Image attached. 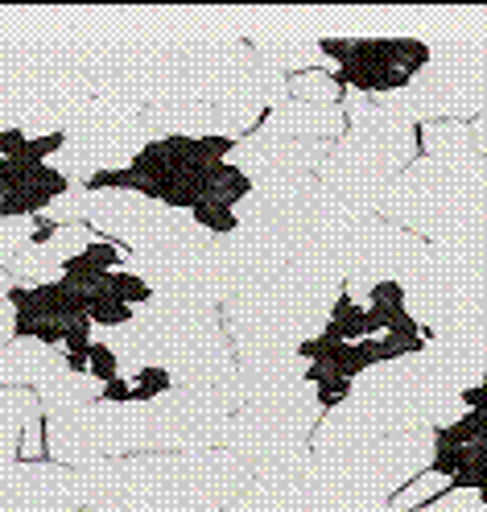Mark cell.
<instances>
[{
    "instance_id": "6da1fadb",
    "label": "cell",
    "mask_w": 487,
    "mask_h": 512,
    "mask_svg": "<svg viewBox=\"0 0 487 512\" xmlns=\"http://www.w3.org/2000/svg\"><path fill=\"white\" fill-rule=\"evenodd\" d=\"M339 294L343 285L331 273H322L310 261H294L265 285L223 302L219 318L227 343H232L236 372L261 384L302 380L310 364L298 356V347L327 327Z\"/></svg>"
},
{
    "instance_id": "7a4b0ae2",
    "label": "cell",
    "mask_w": 487,
    "mask_h": 512,
    "mask_svg": "<svg viewBox=\"0 0 487 512\" xmlns=\"http://www.w3.org/2000/svg\"><path fill=\"white\" fill-rule=\"evenodd\" d=\"M75 475L83 504L108 492H124L141 512H223L252 488V467L223 446L100 459L91 467H79Z\"/></svg>"
},
{
    "instance_id": "3957f363",
    "label": "cell",
    "mask_w": 487,
    "mask_h": 512,
    "mask_svg": "<svg viewBox=\"0 0 487 512\" xmlns=\"http://www.w3.org/2000/svg\"><path fill=\"white\" fill-rule=\"evenodd\" d=\"M376 215L426 244H487V157L475 145L450 157H417L388 182Z\"/></svg>"
},
{
    "instance_id": "277c9868",
    "label": "cell",
    "mask_w": 487,
    "mask_h": 512,
    "mask_svg": "<svg viewBox=\"0 0 487 512\" xmlns=\"http://www.w3.org/2000/svg\"><path fill=\"white\" fill-rule=\"evenodd\" d=\"M95 335L116 351L124 380H133L141 368H166L174 384L194 389V384H223L236 376V356L219 310L166 306L153 298L133 314V323Z\"/></svg>"
},
{
    "instance_id": "5b68a950",
    "label": "cell",
    "mask_w": 487,
    "mask_h": 512,
    "mask_svg": "<svg viewBox=\"0 0 487 512\" xmlns=\"http://www.w3.org/2000/svg\"><path fill=\"white\" fill-rule=\"evenodd\" d=\"M347 133L327 149L318 182L347 207L376 215V203L397 174L417 162V124L384 104V95H343Z\"/></svg>"
},
{
    "instance_id": "8992f818",
    "label": "cell",
    "mask_w": 487,
    "mask_h": 512,
    "mask_svg": "<svg viewBox=\"0 0 487 512\" xmlns=\"http://www.w3.org/2000/svg\"><path fill=\"white\" fill-rule=\"evenodd\" d=\"M434 459V430H409L393 438L364 442L355 451L314 459L306 471V492L322 512H368L393 500L409 479Z\"/></svg>"
},
{
    "instance_id": "52a82bcc",
    "label": "cell",
    "mask_w": 487,
    "mask_h": 512,
    "mask_svg": "<svg viewBox=\"0 0 487 512\" xmlns=\"http://www.w3.org/2000/svg\"><path fill=\"white\" fill-rule=\"evenodd\" d=\"M405 306L426 339H487V244H430L421 269L405 281Z\"/></svg>"
},
{
    "instance_id": "ba28073f",
    "label": "cell",
    "mask_w": 487,
    "mask_h": 512,
    "mask_svg": "<svg viewBox=\"0 0 487 512\" xmlns=\"http://www.w3.org/2000/svg\"><path fill=\"white\" fill-rule=\"evenodd\" d=\"M322 422V405L314 384L302 380H248V401L232 413L223 451L240 455L244 463H265L289 451L310 446V434Z\"/></svg>"
},
{
    "instance_id": "9c48e42d",
    "label": "cell",
    "mask_w": 487,
    "mask_h": 512,
    "mask_svg": "<svg viewBox=\"0 0 487 512\" xmlns=\"http://www.w3.org/2000/svg\"><path fill=\"white\" fill-rule=\"evenodd\" d=\"M384 104L413 124L487 116V38L430 46V67Z\"/></svg>"
},
{
    "instance_id": "30bf717a",
    "label": "cell",
    "mask_w": 487,
    "mask_h": 512,
    "mask_svg": "<svg viewBox=\"0 0 487 512\" xmlns=\"http://www.w3.org/2000/svg\"><path fill=\"white\" fill-rule=\"evenodd\" d=\"M232 149L236 141L227 137H157L124 170V190H137L145 199L190 211L207 199L211 174L219 162H227Z\"/></svg>"
},
{
    "instance_id": "8fae6325",
    "label": "cell",
    "mask_w": 487,
    "mask_h": 512,
    "mask_svg": "<svg viewBox=\"0 0 487 512\" xmlns=\"http://www.w3.org/2000/svg\"><path fill=\"white\" fill-rule=\"evenodd\" d=\"M124 269L137 273L157 302L166 306H203L215 310L240 294L236 273L227 265L223 240L207 244H182V248H161V252H128Z\"/></svg>"
},
{
    "instance_id": "7c38bea8",
    "label": "cell",
    "mask_w": 487,
    "mask_h": 512,
    "mask_svg": "<svg viewBox=\"0 0 487 512\" xmlns=\"http://www.w3.org/2000/svg\"><path fill=\"white\" fill-rule=\"evenodd\" d=\"M149 141H157V133L145 124V116L112 108L104 100H91L67 124V145H62V153L50 166L71 186H83L100 170H128Z\"/></svg>"
},
{
    "instance_id": "4fadbf2b",
    "label": "cell",
    "mask_w": 487,
    "mask_h": 512,
    "mask_svg": "<svg viewBox=\"0 0 487 512\" xmlns=\"http://www.w3.org/2000/svg\"><path fill=\"white\" fill-rule=\"evenodd\" d=\"M87 228L95 236H104V240L124 244L128 252H161V248L215 240L194 223L190 211L145 199V195H137V190H104V195H95Z\"/></svg>"
},
{
    "instance_id": "5bb4252c",
    "label": "cell",
    "mask_w": 487,
    "mask_h": 512,
    "mask_svg": "<svg viewBox=\"0 0 487 512\" xmlns=\"http://www.w3.org/2000/svg\"><path fill=\"white\" fill-rule=\"evenodd\" d=\"M430 244L397 228V223H388L380 215H368L360 223V232L351 240V252H347V281H343V294L364 302L372 285L380 281H409L421 261H426Z\"/></svg>"
},
{
    "instance_id": "9a60e30c",
    "label": "cell",
    "mask_w": 487,
    "mask_h": 512,
    "mask_svg": "<svg viewBox=\"0 0 487 512\" xmlns=\"http://www.w3.org/2000/svg\"><path fill=\"white\" fill-rule=\"evenodd\" d=\"M426 67L430 46L417 38H351L347 58L331 75L355 95H393L405 91Z\"/></svg>"
},
{
    "instance_id": "2e32d148",
    "label": "cell",
    "mask_w": 487,
    "mask_h": 512,
    "mask_svg": "<svg viewBox=\"0 0 487 512\" xmlns=\"http://www.w3.org/2000/svg\"><path fill=\"white\" fill-rule=\"evenodd\" d=\"M79 475L62 463L0 467V512H79Z\"/></svg>"
},
{
    "instance_id": "e0dca14e",
    "label": "cell",
    "mask_w": 487,
    "mask_h": 512,
    "mask_svg": "<svg viewBox=\"0 0 487 512\" xmlns=\"http://www.w3.org/2000/svg\"><path fill=\"white\" fill-rule=\"evenodd\" d=\"M9 306H13V318H17L13 323L17 339H38V343H50V347H62V335L87 318V306L79 302V294L67 281L13 285Z\"/></svg>"
},
{
    "instance_id": "ac0fdd59",
    "label": "cell",
    "mask_w": 487,
    "mask_h": 512,
    "mask_svg": "<svg viewBox=\"0 0 487 512\" xmlns=\"http://www.w3.org/2000/svg\"><path fill=\"white\" fill-rule=\"evenodd\" d=\"M95 240V232L87 223H67V228H42L34 244H25L13 265L5 269L13 277V285H50L62 281L67 265L75 256H83V248Z\"/></svg>"
},
{
    "instance_id": "d6986e66",
    "label": "cell",
    "mask_w": 487,
    "mask_h": 512,
    "mask_svg": "<svg viewBox=\"0 0 487 512\" xmlns=\"http://www.w3.org/2000/svg\"><path fill=\"white\" fill-rule=\"evenodd\" d=\"M67 190L71 182L50 162H9V157H0V219L42 215Z\"/></svg>"
},
{
    "instance_id": "ffe728a7",
    "label": "cell",
    "mask_w": 487,
    "mask_h": 512,
    "mask_svg": "<svg viewBox=\"0 0 487 512\" xmlns=\"http://www.w3.org/2000/svg\"><path fill=\"white\" fill-rule=\"evenodd\" d=\"M265 137L281 141H327L335 145L347 133V116L343 104H306V100H285L261 120Z\"/></svg>"
},
{
    "instance_id": "44dd1931",
    "label": "cell",
    "mask_w": 487,
    "mask_h": 512,
    "mask_svg": "<svg viewBox=\"0 0 487 512\" xmlns=\"http://www.w3.org/2000/svg\"><path fill=\"white\" fill-rule=\"evenodd\" d=\"M67 372V351L38 339L0 343V389H42L46 380Z\"/></svg>"
},
{
    "instance_id": "7402d4cb",
    "label": "cell",
    "mask_w": 487,
    "mask_h": 512,
    "mask_svg": "<svg viewBox=\"0 0 487 512\" xmlns=\"http://www.w3.org/2000/svg\"><path fill=\"white\" fill-rule=\"evenodd\" d=\"M38 413H42V405H38L34 389H0V467L21 463L17 459L21 434Z\"/></svg>"
},
{
    "instance_id": "603a6c76",
    "label": "cell",
    "mask_w": 487,
    "mask_h": 512,
    "mask_svg": "<svg viewBox=\"0 0 487 512\" xmlns=\"http://www.w3.org/2000/svg\"><path fill=\"white\" fill-rule=\"evenodd\" d=\"M252 50H256V58H261L265 67H273L281 75L327 71V58H322L314 38H256Z\"/></svg>"
},
{
    "instance_id": "cb8c5ba5",
    "label": "cell",
    "mask_w": 487,
    "mask_h": 512,
    "mask_svg": "<svg viewBox=\"0 0 487 512\" xmlns=\"http://www.w3.org/2000/svg\"><path fill=\"white\" fill-rule=\"evenodd\" d=\"M38 393V405H42V413H71V409H83V405H91V401H100L104 397V384L95 380L91 372H58L54 380H46L42 389H34Z\"/></svg>"
},
{
    "instance_id": "d4e9b609",
    "label": "cell",
    "mask_w": 487,
    "mask_h": 512,
    "mask_svg": "<svg viewBox=\"0 0 487 512\" xmlns=\"http://www.w3.org/2000/svg\"><path fill=\"white\" fill-rule=\"evenodd\" d=\"M223 512H322L306 484H252L244 496H236Z\"/></svg>"
},
{
    "instance_id": "484cf974",
    "label": "cell",
    "mask_w": 487,
    "mask_h": 512,
    "mask_svg": "<svg viewBox=\"0 0 487 512\" xmlns=\"http://www.w3.org/2000/svg\"><path fill=\"white\" fill-rule=\"evenodd\" d=\"M364 310H368L372 335L388 331V327L401 323V318L409 314V306H405V285H401V281H380V285H372L368 298H364Z\"/></svg>"
},
{
    "instance_id": "4316f807",
    "label": "cell",
    "mask_w": 487,
    "mask_h": 512,
    "mask_svg": "<svg viewBox=\"0 0 487 512\" xmlns=\"http://www.w3.org/2000/svg\"><path fill=\"white\" fill-rule=\"evenodd\" d=\"M318 335H327L331 343H360V339H368L372 327H368V310H364V302H355V298L339 294L335 306H331L327 327H322Z\"/></svg>"
},
{
    "instance_id": "83f0119b",
    "label": "cell",
    "mask_w": 487,
    "mask_h": 512,
    "mask_svg": "<svg viewBox=\"0 0 487 512\" xmlns=\"http://www.w3.org/2000/svg\"><path fill=\"white\" fill-rule=\"evenodd\" d=\"M417 141L426 145V157H450V153H463V149L475 145L471 141V128L463 120H434V124L421 128Z\"/></svg>"
},
{
    "instance_id": "f1b7e54d",
    "label": "cell",
    "mask_w": 487,
    "mask_h": 512,
    "mask_svg": "<svg viewBox=\"0 0 487 512\" xmlns=\"http://www.w3.org/2000/svg\"><path fill=\"white\" fill-rule=\"evenodd\" d=\"M95 207V195L87 186H71L67 195H58L46 211H42V228H67V223H87Z\"/></svg>"
},
{
    "instance_id": "f546056e",
    "label": "cell",
    "mask_w": 487,
    "mask_h": 512,
    "mask_svg": "<svg viewBox=\"0 0 487 512\" xmlns=\"http://www.w3.org/2000/svg\"><path fill=\"white\" fill-rule=\"evenodd\" d=\"M289 100H306V104H339L343 91L331 71H302L289 75Z\"/></svg>"
},
{
    "instance_id": "4dcf8cb0",
    "label": "cell",
    "mask_w": 487,
    "mask_h": 512,
    "mask_svg": "<svg viewBox=\"0 0 487 512\" xmlns=\"http://www.w3.org/2000/svg\"><path fill=\"white\" fill-rule=\"evenodd\" d=\"M442 492H450V479H446V475H438L434 467H426V471H421L417 479H409V484H405V488H401L393 500H388V504L401 508V512H413V508H421V504L438 500Z\"/></svg>"
},
{
    "instance_id": "1f68e13d",
    "label": "cell",
    "mask_w": 487,
    "mask_h": 512,
    "mask_svg": "<svg viewBox=\"0 0 487 512\" xmlns=\"http://www.w3.org/2000/svg\"><path fill=\"white\" fill-rule=\"evenodd\" d=\"M38 232H42V223L34 215H25V219H0V269H9L13 256L25 244L38 240Z\"/></svg>"
},
{
    "instance_id": "d6a6232c",
    "label": "cell",
    "mask_w": 487,
    "mask_h": 512,
    "mask_svg": "<svg viewBox=\"0 0 487 512\" xmlns=\"http://www.w3.org/2000/svg\"><path fill=\"white\" fill-rule=\"evenodd\" d=\"M190 215H194V223L207 232V236H215V240H223V236H232L236 228H240V215H236V207H219V203H199V207H190Z\"/></svg>"
},
{
    "instance_id": "836d02e7",
    "label": "cell",
    "mask_w": 487,
    "mask_h": 512,
    "mask_svg": "<svg viewBox=\"0 0 487 512\" xmlns=\"http://www.w3.org/2000/svg\"><path fill=\"white\" fill-rule=\"evenodd\" d=\"M124 244H116V240H100L95 236L87 248H83V256H75L79 265H87V269H104V273H112L116 265H124Z\"/></svg>"
},
{
    "instance_id": "e575fe53",
    "label": "cell",
    "mask_w": 487,
    "mask_h": 512,
    "mask_svg": "<svg viewBox=\"0 0 487 512\" xmlns=\"http://www.w3.org/2000/svg\"><path fill=\"white\" fill-rule=\"evenodd\" d=\"M112 294L124 302V306H133V310H141V306H149L153 302V290L137 277V273H128V269H116L112 273Z\"/></svg>"
},
{
    "instance_id": "d590c367",
    "label": "cell",
    "mask_w": 487,
    "mask_h": 512,
    "mask_svg": "<svg viewBox=\"0 0 487 512\" xmlns=\"http://www.w3.org/2000/svg\"><path fill=\"white\" fill-rule=\"evenodd\" d=\"M128 384H133V401H153V397H166L174 389V376L166 368H141Z\"/></svg>"
},
{
    "instance_id": "8d00e7d4",
    "label": "cell",
    "mask_w": 487,
    "mask_h": 512,
    "mask_svg": "<svg viewBox=\"0 0 487 512\" xmlns=\"http://www.w3.org/2000/svg\"><path fill=\"white\" fill-rule=\"evenodd\" d=\"M87 372H91L95 380H100V384H108V380H116V376H120V360H116V351H112L100 335H95V339H91V347H87Z\"/></svg>"
},
{
    "instance_id": "74e56055",
    "label": "cell",
    "mask_w": 487,
    "mask_h": 512,
    "mask_svg": "<svg viewBox=\"0 0 487 512\" xmlns=\"http://www.w3.org/2000/svg\"><path fill=\"white\" fill-rule=\"evenodd\" d=\"M413 512H487V508L479 504V496H475V492H463V488H450V492H442L438 500H430V504H421V508H413Z\"/></svg>"
},
{
    "instance_id": "f35d334b",
    "label": "cell",
    "mask_w": 487,
    "mask_h": 512,
    "mask_svg": "<svg viewBox=\"0 0 487 512\" xmlns=\"http://www.w3.org/2000/svg\"><path fill=\"white\" fill-rule=\"evenodd\" d=\"M17 459H21V463H42V459H46V422H42V413H38V418L25 426Z\"/></svg>"
},
{
    "instance_id": "ab89813d",
    "label": "cell",
    "mask_w": 487,
    "mask_h": 512,
    "mask_svg": "<svg viewBox=\"0 0 487 512\" xmlns=\"http://www.w3.org/2000/svg\"><path fill=\"white\" fill-rule=\"evenodd\" d=\"M0 157H9V162H29V137L9 128V133H0Z\"/></svg>"
},
{
    "instance_id": "60d3db41",
    "label": "cell",
    "mask_w": 487,
    "mask_h": 512,
    "mask_svg": "<svg viewBox=\"0 0 487 512\" xmlns=\"http://www.w3.org/2000/svg\"><path fill=\"white\" fill-rule=\"evenodd\" d=\"M104 401H112V405H124V401H133V384H128L124 376L108 380V384H104Z\"/></svg>"
},
{
    "instance_id": "b9f144b4",
    "label": "cell",
    "mask_w": 487,
    "mask_h": 512,
    "mask_svg": "<svg viewBox=\"0 0 487 512\" xmlns=\"http://www.w3.org/2000/svg\"><path fill=\"white\" fill-rule=\"evenodd\" d=\"M463 409H487V384H475V389H463Z\"/></svg>"
},
{
    "instance_id": "7bdbcfd3",
    "label": "cell",
    "mask_w": 487,
    "mask_h": 512,
    "mask_svg": "<svg viewBox=\"0 0 487 512\" xmlns=\"http://www.w3.org/2000/svg\"><path fill=\"white\" fill-rule=\"evenodd\" d=\"M471 141H475V149L487 157V116H479V120H475V128H471Z\"/></svg>"
},
{
    "instance_id": "ee69618b",
    "label": "cell",
    "mask_w": 487,
    "mask_h": 512,
    "mask_svg": "<svg viewBox=\"0 0 487 512\" xmlns=\"http://www.w3.org/2000/svg\"><path fill=\"white\" fill-rule=\"evenodd\" d=\"M9 290H13V277H9L5 269H0V298H9Z\"/></svg>"
},
{
    "instance_id": "f6af8a7d",
    "label": "cell",
    "mask_w": 487,
    "mask_h": 512,
    "mask_svg": "<svg viewBox=\"0 0 487 512\" xmlns=\"http://www.w3.org/2000/svg\"><path fill=\"white\" fill-rule=\"evenodd\" d=\"M368 512H401V508H393V504H380V508H368Z\"/></svg>"
},
{
    "instance_id": "bcb514c9",
    "label": "cell",
    "mask_w": 487,
    "mask_h": 512,
    "mask_svg": "<svg viewBox=\"0 0 487 512\" xmlns=\"http://www.w3.org/2000/svg\"><path fill=\"white\" fill-rule=\"evenodd\" d=\"M475 496H479V504H483V508H487V488H483V492H475Z\"/></svg>"
},
{
    "instance_id": "7dc6e473",
    "label": "cell",
    "mask_w": 487,
    "mask_h": 512,
    "mask_svg": "<svg viewBox=\"0 0 487 512\" xmlns=\"http://www.w3.org/2000/svg\"><path fill=\"white\" fill-rule=\"evenodd\" d=\"M0 62H5V46H0Z\"/></svg>"
}]
</instances>
